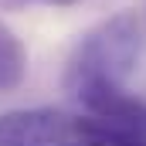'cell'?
I'll return each mask as SVG.
<instances>
[{"instance_id":"obj_4","label":"cell","mask_w":146,"mask_h":146,"mask_svg":"<svg viewBox=\"0 0 146 146\" xmlns=\"http://www.w3.org/2000/svg\"><path fill=\"white\" fill-rule=\"evenodd\" d=\"M27 78V48L14 34L10 24L0 21V92L21 88Z\"/></svg>"},{"instance_id":"obj_2","label":"cell","mask_w":146,"mask_h":146,"mask_svg":"<svg viewBox=\"0 0 146 146\" xmlns=\"http://www.w3.org/2000/svg\"><path fill=\"white\" fill-rule=\"evenodd\" d=\"M82 119L61 109H10L0 112V146H72Z\"/></svg>"},{"instance_id":"obj_1","label":"cell","mask_w":146,"mask_h":146,"mask_svg":"<svg viewBox=\"0 0 146 146\" xmlns=\"http://www.w3.org/2000/svg\"><path fill=\"white\" fill-rule=\"evenodd\" d=\"M139 51V21L122 10L82 34L65 68V88L75 99L92 88H126V82L136 75Z\"/></svg>"},{"instance_id":"obj_6","label":"cell","mask_w":146,"mask_h":146,"mask_svg":"<svg viewBox=\"0 0 146 146\" xmlns=\"http://www.w3.org/2000/svg\"><path fill=\"white\" fill-rule=\"evenodd\" d=\"M48 3H54V7H68V3H75V0H48Z\"/></svg>"},{"instance_id":"obj_5","label":"cell","mask_w":146,"mask_h":146,"mask_svg":"<svg viewBox=\"0 0 146 146\" xmlns=\"http://www.w3.org/2000/svg\"><path fill=\"white\" fill-rule=\"evenodd\" d=\"M72 146H95V143H92V139H88V136H85V129H82V133H78V139H75Z\"/></svg>"},{"instance_id":"obj_3","label":"cell","mask_w":146,"mask_h":146,"mask_svg":"<svg viewBox=\"0 0 146 146\" xmlns=\"http://www.w3.org/2000/svg\"><path fill=\"white\" fill-rule=\"evenodd\" d=\"M78 102L95 122L109 126L115 133L146 139V102L136 99L133 92H126V88H92V92H82Z\"/></svg>"}]
</instances>
